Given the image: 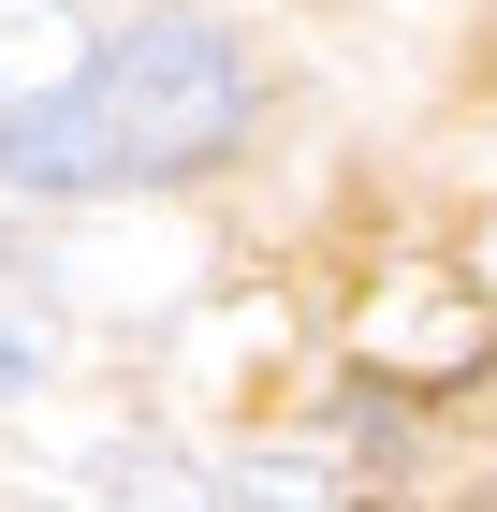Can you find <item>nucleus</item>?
Here are the masks:
<instances>
[{"instance_id":"obj_1","label":"nucleus","mask_w":497,"mask_h":512,"mask_svg":"<svg viewBox=\"0 0 497 512\" xmlns=\"http://www.w3.org/2000/svg\"><path fill=\"white\" fill-rule=\"evenodd\" d=\"M249 132V59H234L220 15H132L117 44H88V74L59 103L0 132V176L15 191H161V176H205V161Z\"/></svg>"},{"instance_id":"obj_2","label":"nucleus","mask_w":497,"mask_h":512,"mask_svg":"<svg viewBox=\"0 0 497 512\" xmlns=\"http://www.w3.org/2000/svg\"><path fill=\"white\" fill-rule=\"evenodd\" d=\"M74 74H88V15L74 0H0V132L30 103H59Z\"/></svg>"},{"instance_id":"obj_3","label":"nucleus","mask_w":497,"mask_h":512,"mask_svg":"<svg viewBox=\"0 0 497 512\" xmlns=\"http://www.w3.org/2000/svg\"><path fill=\"white\" fill-rule=\"evenodd\" d=\"M234 512H351V498H337L322 454H249V469H234Z\"/></svg>"},{"instance_id":"obj_4","label":"nucleus","mask_w":497,"mask_h":512,"mask_svg":"<svg viewBox=\"0 0 497 512\" xmlns=\"http://www.w3.org/2000/svg\"><path fill=\"white\" fill-rule=\"evenodd\" d=\"M44 366H59V322H44L30 293H15V278H0V395H30Z\"/></svg>"},{"instance_id":"obj_5","label":"nucleus","mask_w":497,"mask_h":512,"mask_svg":"<svg viewBox=\"0 0 497 512\" xmlns=\"http://www.w3.org/2000/svg\"><path fill=\"white\" fill-rule=\"evenodd\" d=\"M117 512H220V498H205L176 454H132V469H117Z\"/></svg>"},{"instance_id":"obj_6","label":"nucleus","mask_w":497,"mask_h":512,"mask_svg":"<svg viewBox=\"0 0 497 512\" xmlns=\"http://www.w3.org/2000/svg\"><path fill=\"white\" fill-rule=\"evenodd\" d=\"M483 264H497V249H483Z\"/></svg>"}]
</instances>
